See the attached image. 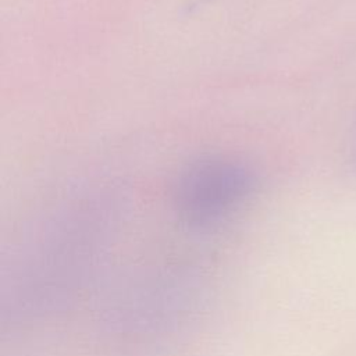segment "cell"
Masks as SVG:
<instances>
[{"label": "cell", "instance_id": "1", "mask_svg": "<svg viewBox=\"0 0 356 356\" xmlns=\"http://www.w3.org/2000/svg\"><path fill=\"white\" fill-rule=\"evenodd\" d=\"M249 174L227 161H202L184 177L179 191L186 218L196 224L220 220L250 191Z\"/></svg>", "mask_w": 356, "mask_h": 356}]
</instances>
